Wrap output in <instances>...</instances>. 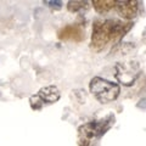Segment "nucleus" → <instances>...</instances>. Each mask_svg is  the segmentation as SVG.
I'll list each match as a JSON object with an SVG mask.
<instances>
[{
    "instance_id": "1",
    "label": "nucleus",
    "mask_w": 146,
    "mask_h": 146,
    "mask_svg": "<svg viewBox=\"0 0 146 146\" xmlns=\"http://www.w3.org/2000/svg\"><path fill=\"white\" fill-rule=\"evenodd\" d=\"M131 27L133 23L119 20H96L93 25L91 48L100 51L107 43H118Z\"/></svg>"
},
{
    "instance_id": "2",
    "label": "nucleus",
    "mask_w": 146,
    "mask_h": 146,
    "mask_svg": "<svg viewBox=\"0 0 146 146\" xmlns=\"http://www.w3.org/2000/svg\"><path fill=\"white\" fill-rule=\"evenodd\" d=\"M115 116L110 115L104 119L88 122L78 128V145L89 146L94 139H99L113 125Z\"/></svg>"
},
{
    "instance_id": "3",
    "label": "nucleus",
    "mask_w": 146,
    "mask_h": 146,
    "mask_svg": "<svg viewBox=\"0 0 146 146\" xmlns=\"http://www.w3.org/2000/svg\"><path fill=\"white\" fill-rule=\"evenodd\" d=\"M89 89L90 93L100 104H108L115 101L121 93L119 85L104 79L101 77H94L90 80Z\"/></svg>"
},
{
    "instance_id": "4",
    "label": "nucleus",
    "mask_w": 146,
    "mask_h": 146,
    "mask_svg": "<svg viewBox=\"0 0 146 146\" xmlns=\"http://www.w3.org/2000/svg\"><path fill=\"white\" fill-rule=\"evenodd\" d=\"M115 76L121 84L130 86L135 83L141 73V68L138 61L118 62L115 66Z\"/></svg>"
},
{
    "instance_id": "5",
    "label": "nucleus",
    "mask_w": 146,
    "mask_h": 146,
    "mask_svg": "<svg viewBox=\"0 0 146 146\" xmlns=\"http://www.w3.org/2000/svg\"><path fill=\"white\" fill-rule=\"evenodd\" d=\"M60 95V90L55 85H49L45 86V88H42L35 95H32L29 98L31 107L38 111L43 107L44 104H54L58 101Z\"/></svg>"
},
{
    "instance_id": "6",
    "label": "nucleus",
    "mask_w": 146,
    "mask_h": 146,
    "mask_svg": "<svg viewBox=\"0 0 146 146\" xmlns=\"http://www.w3.org/2000/svg\"><path fill=\"white\" fill-rule=\"evenodd\" d=\"M139 9V3L135 0H123V1H117L116 10L118 15H121L125 20H131L136 16Z\"/></svg>"
},
{
    "instance_id": "7",
    "label": "nucleus",
    "mask_w": 146,
    "mask_h": 146,
    "mask_svg": "<svg viewBox=\"0 0 146 146\" xmlns=\"http://www.w3.org/2000/svg\"><path fill=\"white\" fill-rule=\"evenodd\" d=\"M58 38L61 40H73V42H82L84 39V32L78 26H66L58 31Z\"/></svg>"
},
{
    "instance_id": "8",
    "label": "nucleus",
    "mask_w": 146,
    "mask_h": 146,
    "mask_svg": "<svg viewBox=\"0 0 146 146\" xmlns=\"http://www.w3.org/2000/svg\"><path fill=\"white\" fill-rule=\"evenodd\" d=\"M91 4H93V6L95 10H96V12L105 13V12L110 11L111 9L116 7L117 1H115V0H93Z\"/></svg>"
},
{
    "instance_id": "9",
    "label": "nucleus",
    "mask_w": 146,
    "mask_h": 146,
    "mask_svg": "<svg viewBox=\"0 0 146 146\" xmlns=\"http://www.w3.org/2000/svg\"><path fill=\"white\" fill-rule=\"evenodd\" d=\"M86 7H88V3L86 1H68L67 4V9L71 12H77L78 10L86 9Z\"/></svg>"
},
{
    "instance_id": "10",
    "label": "nucleus",
    "mask_w": 146,
    "mask_h": 146,
    "mask_svg": "<svg viewBox=\"0 0 146 146\" xmlns=\"http://www.w3.org/2000/svg\"><path fill=\"white\" fill-rule=\"evenodd\" d=\"M44 3L50 7H56V9H60L62 5V1H44Z\"/></svg>"
}]
</instances>
